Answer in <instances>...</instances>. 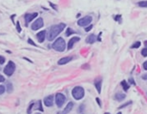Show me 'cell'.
Instances as JSON below:
<instances>
[{
  "instance_id": "6da1fadb",
  "label": "cell",
  "mask_w": 147,
  "mask_h": 114,
  "mask_svg": "<svg viewBox=\"0 0 147 114\" xmlns=\"http://www.w3.org/2000/svg\"><path fill=\"white\" fill-rule=\"evenodd\" d=\"M66 27V24L65 23H59V24H57L52 26L51 28H50L49 32H48L47 34V40L49 41H52L56 38L57 36L59 35L64 29Z\"/></svg>"
},
{
  "instance_id": "7a4b0ae2",
  "label": "cell",
  "mask_w": 147,
  "mask_h": 114,
  "mask_svg": "<svg viewBox=\"0 0 147 114\" xmlns=\"http://www.w3.org/2000/svg\"><path fill=\"white\" fill-rule=\"evenodd\" d=\"M52 47L55 51H59V52H62V51H65L66 49V41L63 38L59 37L57 40H55V41L52 43Z\"/></svg>"
},
{
  "instance_id": "3957f363",
  "label": "cell",
  "mask_w": 147,
  "mask_h": 114,
  "mask_svg": "<svg viewBox=\"0 0 147 114\" xmlns=\"http://www.w3.org/2000/svg\"><path fill=\"white\" fill-rule=\"evenodd\" d=\"M71 94H72L73 98L77 100H79L81 99L84 98V87H80V86H77L71 91Z\"/></svg>"
},
{
  "instance_id": "277c9868",
  "label": "cell",
  "mask_w": 147,
  "mask_h": 114,
  "mask_svg": "<svg viewBox=\"0 0 147 114\" xmlns=\"http://www.w3.org/2000/svg\"><path fill=\"white\" fill-rule=\"evenodd\" d=\"M15 69H16V64H15V63L12 62V61H9L7 65L5 67V69H4V72H5V74L6 76H11L14 72H15Z\"/></svg>"
},
{
  "instance_id": "5b68a950",
  "label": "cell",
  "mask_w": 147,
  "mask_h": 114,
  "mask_svg": "<svg viewBox=\"0 0 147 114\" xmlns=\"http://www.w3.org/2000/svg\"><path fill=\"white\" fill-rule=\"evenodd\" d=\"M66 100V97L63 94H61V93H58L55 95V103H56L57 106L59 108L62 107V105L65 104Z\"/></svg>"
},
{
  "instance_id": "8992f818",
  "label": "cell",
  "mask_w": 147,
  "mask_h": 114,
  "mask_svg": "<svg viewBox=\"0 0 147 114\" xmlns=\"http://www.w3.org/2000/svg\"><path fill=\"white\" fill-rule=\"evenodd\" d=\"M92 22V17L90 16H86L77 21V25L80 27H86Z\"/></svg>"
},
{
  "instance_id": "52a82bcc",
  "label": "cell",
  "mask_w": 147,
  "mask_h": 114,
  "mask_svg": "<svg viewBox=\"0 0 147 114\" xmlns=\"http://www.w3.org/2000/svg\"><path fill=\"white\" fill-rule=\"evenodd\" d=\"M43 25H44L43 19L42 18H38V19L34 21V23L32 24L31 28H32V30H34V31H35V30H38V29H40L41 27H42Z\"/></svg>"
},
{
  "instance_id": "ba28073f",
  "label": "cell",
  "mask_w": 147,
  "mask_h": 114,
  "mask_svg": "<svg viewBox=\"0 0 147 114\" xmlns=\"http://www.w3.org/2000/svg\"><path fill=\"white\" fill-rule=\"evenodd\" d=\"M38 16V13L36 12H34V13H27L25 14L24 16V19H25V22H26V25H28V23L33 21L35 17Z\"/></svg>"
},
{
  "instance_id": "9c48e42d",
  "label": "cell",
  "mask_w": 147,
  "mask_h": 114,
  "mask_svg": "<svg viewBox=\"0 0 147 114\" xmlns=\"http://www.w3.org/2000/svg\"><path fill=\"white\" fill-rule=\"evenodd\" d=\"M53 100H54V97L53 95H49V96H47L44 98V104H45L46 106L50 107L53 105Z\"/></svg>"
},
{
  "instance_id": "30bf717a",
  "label": "cell",
  "mask_w": 147,
  "mask_h": 114,
  "mask_svg": "<svg viewBox=\"0 0 147 114\" xmlns=\"http://www.w3.org/2000/svg\"><path fill=\"white\" fill-rule=\"evenodd\" d=\"M80 40V38L79 37H77V36H75V37H73V38H71L70 40H69V42H68V45H67V49L70 50L73 47V46H74V44L76 42H78Z\"/></svg>"
},
{
  "instance_id": "8fae6325",
  "label": "cell",
  "mask_w": 147,
  "mask_h": 114,
  "mask_svg": "<svg viewBox=\"0 0 147 114\" xmlns=\"http://www.w3.org/2000/svg\"><path fill=\"white\" fill-rule=\"evenodd\" d=\"M46 34H47V32H46L45 30H43V31L39 32L38 34H36V38L40 43L44 42V40H45V39H46Z\"/></svg>"
},
{
  "instance_id": "7c38bea8",
  "label": "cell",
  "mask_w": 147,
  "mask_h": 114,
  "mask_svg": "<svg viewBox=\"0 0 147 114\" xmlns=\"http://www.w3.org/2000/svg\"><path fill=\"white\" fill-rule=\"evenodd\" d=\"M71 60H72V57H65V58H60V59L58 61V64H59V65L66 64L71 62Z\"/></svg>"
},
{
  "instance_id": "4fadbf2b",
  "label": "cell",
  "mask_w": 147,
  "mask_h": 114,
  "mask_svg": "<svg viewBox=\"0 0 147 114\" xmlns=\"http://www.w3.org/2000/svg\"><path fill=\"white\" fill-rule=\"evenodd\" d=\"M96 40V36L95 34H90V35L86 38V42L88 44H93Z\"/></svg>"
},
{
  "instance_id": "5bb4252c",
  "label": "cell",
  "mask_w": 147,
  "mask_h": 114,
  "mask_svg": "<svg viewBox=\"0 0 147 114\" xmlns=\"http://www.w3.org/2000/svg\"><path fill=\"white\" fill-rule=\"evenodd\" d=\"M73 105H74V104H73L72 102H69L66 105V108L64 109V111L63 112H65L66 114H67L68 112H70L71 110H72V108H73Z\"/></svg>"
},
{
  "instance_id": "9a60e30c",
  "label": "cell",
  "mask_w": 147,
  "mask_h": 114,
  "mask_svg": "<svg viewBox=\"0 0 147 114\" xmlns=\"http://www.w3.org/2000/svg\"><path fill=\"white\" fill-rule=\"evenodd\" d=\"M95 86L96 87V90H97L98 93H101V88H102V80L99 79V80H95Z\"/></svg>"
},
{
  "instance_id": "2e32d148",
  "label": "cell",
  "mask_w": 147,
  "mask_h": 114,
  "mask_svg": "<svg viewBox=\"0 0 147 114\" xmlns=\"http://www.w3.org/2000/svg\"><path fill=\"white\" fill-rule=\"evenodd\" d=\"M125 98H126V95L123 94H116L114 96V99L118 101H122Z\"/></svg>"
},
{
  "instance_id": "e0dca14e",
  "label": "cell",
  "mask_w": 147,
  "mask_h": 114,
  "mask_svg": "<svg viewBox=\"0 0 147 114\" xmlns=\"http://www.w3.org/2000/svg\"><path fill=\"white\" fill-rule=\"evenodd\" d=\"M120 85L122 86L123 87V89H124L125 92H127V90L129 89V85L127 84V82H126V81H122L121 82H120Z\"/></svg>"
},
{
  "instance_id": "ac0fdd59",
  "label": "cell",
  "mask_w": 147,
  "mask_h": 114,
  "mask_svg": "<svg viewBox=\"0 0 147 114\" xmlns=\"http://www.w3.org/2000/svg\"><path fill=\"white\" fill-rule=\"evenodd\" d=\"M140 46H141V42H140V41H136L133 45L131 46V48H132V49H137V48H138V47Z\"/></svg>"
},
{
  "instance_id": "d6986e66",
  "label": "cell",
  "mask_w": 147,
  "mask_h": 114,
  "mask_svg": "<svg viewBox=\"0 0 147 114\" xmlns=\"http://www.w3.org/2000/svg\"><path fill=\"white\" fill-rule=\"evenodd\" d=\"M138 6L142 8H147V1H141L138 4Z\"/></svg>"
},
{
  "instance_id": "ffe728a7",
  "label": "cell",
  "mask_w": 147,
  "mask_h": 114,
  "mask_svg": "<svg viewBox=\"0 0 147 114\" xmlns=\"http://www.w3.org/2000/svg\"><path fill=\"white\" fill-rule=\"evenodd\" d=\"M75 32L73 31L72 29L71 28V27H68L67 28V30H66V36H70L71 34H74Z\"/></svg>"
},
{
  "instance_id": "44dd1931",
  "label": "cell",
  "mask_w": 147,
  "mask_h": 114,
  "mask_svg": "<svg viewBox=\"0 0 147 114\" xmlns=\"http://www.w3.org/2000/svg\"><path fill=\"white\" fill-rule=\"evenodd\" d=\"M34 104H35V103H31V104L29 105V106H28V110H27V113L28 114H31L32 108L34 106Z\"/></svg>"
},
{
  "instance_id": "7402d4cb",
  "label": "cell",
  "mask_w": 147,
  "mask_h": 114,
  "mask_svg": "<svg viewBox=\"0 0 147 114\" xmlns=\"http://www.w3.org/2000/svg\"><path fill=\"white\" fill-rule=\"evenodd\" d=\"M12 89H13V87H12V84L10 82L7 83V90L9 93H11L12 92Z\"/></svg>"
},
{
  "instance_id": "603a6c76",
  "label": "cell",
  "mask_w": 147,
  "mask_h": 114,
  "mask_svg": "<svg viewBox=\"0 0 147 114\" xmlns=\"http://www.w3.org/2000/svg\"><path fill=\"white\" fill-rule=\"evenodd\" d=\"M141 54H142L144 57H147V47L144 48V49L141 51Z\"/></svg>"
},
{
  "instance_id": "cb8c5ba5",
  "label": "cell",
  "mask_w": 147,
  "mask_h": 114,
  "mask_svg": "<svg viewBox=\"0 0 147 114\" xmlns=\"http://www.w3.org/2000/svg\"><path fill=\"white\" fill-rule=\"evenodd\" d=\"M38 105H39V106L36 108V109L39 110V111H41V112H43V108H42V105H41V100L38 101Z\"/></svg>"
},
{
  "instance_id": "d4e9b609",
  "label": "cell",
  "mask_w": 147,
  "mask_h": 114,
  "mask_svg": "<svg viewBox=\"0 0 147 114\" xmlns=\"http://www.w3.org/2000/svg\"><path fill=\"white\" fill-rule=\"evenodd\" d=\"M5 92V86L0 85V94H3Z\"/></svg>"
},
{
  "instance_id": "484cf974",
  "label": "cell",
  "mask_w": 147,
  "mask_h": 114,
  "mask_svg": "<svg viewBox=\"0 0 147 114\" xmlns=\"http://www.w3.org/2000/svg\"><path fill=\"white\" fill-rule=\"evenodd\" d=\"M16 28H17V32H18V33H21L22 28H21V27H20V23H19V22L16 23Z\"/></svg>"
},
{
  "instance_id": "4316f807",
  "label": "cell",
  "mask_w": 147,
  "mask_h": 114,
  "mask_svg": "<svg viewBox=\"0 0 147 114\" xmlns=\"http://www.w3.org/2000/svg\"><path fill=\"white\" fill-rule=\"evenodd\" d=\"M28 43H29L30 45L34 46H36V44H35V43H34V42H33V40H32L30 38L28 39Z\"/></svg>"
},
{
  "instance_id": "83f0119b",
  "label": "cell",
  "mask_w": 147,
  "mask_h": 114,
  "mask_svg": "<svg viewBox=\"0 0 147 114\" xmlns=\"http://www.w3.org/2000/svg\"><path fill=\"white\" fill-rule=\"evenodd\" d=\"M5 62V58L3 56H0V64H3Z\"/></svg>"
},
{
  "instance_id": "f1b7e54d",
  "label": "cell",
  "mask_w": 147,
  "mask_h": 114,
  "mask_svg": "<svg viewBox=\"0 0 147 114\" xmlns=\"http://www.w3.org/2000/svg\"><path fill=\"white\" fill-rule=\"evenodd\" d=\"M84 105H81L79 107V113H82V112H84Z\"/></svg>"
},
{
  "instance_id": "f546056e",
  "label": "cell",
  "mask_w": 147,
  "mask_h": 114,
  "mask_svg": "<svg viewBox=\"0 0 147 114\" xmlns=\"http://www.w3.org/2000/svg\"><path fill=\"white\" fill-rule=\"evenodd\" d=\"M92 27H93L92 25H90V26H88V27H85V31H86V32L90 31L91 29H92Z\"/></svg>"
},
{
  "instance_id": "4dcf8cb0",
  "label": "cell",
  "mask_w": 147,
  "mask_h": 114,
  "mask_svg": "<svg viewBox=\"0 0 147 114\" xmlns=\"http://www.w3.org/2000/svg\"><path fill=\"white\" fill-rule=\"evenodd\" d=\"M131 103H132V101H129V102H127V104H125V105H121V106H120V108H119V109H121V108H123V107H125V106H127V105H130Z\"/></svg>"
},
{
  "instance_id": "1f68e13d",
  "label": "cell",
  "mask_w": 147,
  "mask_h": 114,
  "mask_svg": "<svg viewBox=\"0 0 147 114\" xmlns=\"http://www.w3.org/2000/svg\"><path fill=\"white\" fill-rule=\"evenodd\" d=\"M143 67H144V69H145V70H147V61H145V63L143 64Z\"/></svg>"
},
{
  "instance_id": "d6a6232c",
  "label": "cell",
  "mask_w": 147,
  "mask_h": 114,
  "mask_svg": "<svg viewBox=\"0 0 147 114\" xmlns=\"http://www.w3.org/2000/svg\"><path fill=\"white\" fill-rule=\"evenodd\" d=\"M5 77H4V76H2V75L0 74V82H5Z\"/></svg>"
},
{
  "instance_id": "836d02e7",
  "label": "cell",
  "mask_w": 147,
  "mask_h": 114,
  "mask_svg": "<svg viewBox=\"0 0 147 114\" xmlns=\"http://www.w3.org/2000/svg\"><path fill=\"white\" fill-rule=\"evenodd\" d=\"M142 78L144 79V80H147V74H145L142 76Z\"/></svg>"
},
{
  "instance_id": "e575fe53",
  "label": "cell",
  "mask_w": 147,
  "mask_h": 114,
  "mask_svg": "<svg viewBox=\"0 0 147 114\" xmlns=\"http://www.w3.org/2000/svg\"><path fill=\"white\" fill-rule=\"evenodd\" d=\"M50 5L52 7V9H57V8H56V5H52V3H50Z\"/></svg>"
},
{
  "instance_id": "d590c367",
  "label": "cell",
  "mask_w": 147,
  "mask_h": 114,
  "mask_svg": "<svg viewBox=\"0 0 147 114\" xmlns=\"http://www.w3.org/2000/svg\"><path fill=\"white\" fill-rule=\"evenodd\" d=\"M96 101L98 102V105H99L100 106H101V105H102V104H101V100H99V98H96Z\"/></svg>"
},
{
  "instance_id": "8d00e7d4",
  "label": "cell",
  "mask_w": 147,
  "mask_h": 114,
  "mask_svg": "<svg viewBox=\"0 0 147 114\" xmlns=\"http://www.w3.org/2000/svg\"><path fill=\"white\" fill-rule=\"evenodd\" d=\"M129 82H131V83H132V84H135V82H134V81L133 80V79H129Z\"/></svg>"
},
{
  "instance_id": "74e56055",
  "label": "cell",
  "mask_w": 147,
  "mask_h": 114,
  "mask_svg": "<svg viewBox=\"0 0 147 114\" xmlns=\"http://www.w3.org/2000/svg\"><path fill=\"white\" fill-rule=\"evenodd\" d=\"M57 114H66V113H65L64 112H59Z\"/></svg>"
},
{
  "instance_id": "f35d334b",
  "label": "cell",
  "mask_w": 147,
  "mask_h": 114,
  "mask_svg": "<svg viewBox=\"0 0 147 114\" xmlns=\"http://www.w3.org/2000/svg\"><path fill=\"white\" fill-rule=\"evenodd\" d=\"M104 114H110V113H109V112H105Z\"/></svg>"
},
{
  "instance_id": "ab89813d",
  "label": "cell",
  "mask_w": 147,
  "mask_h": 114,
  "mask_svg": "<svg viewBox=\"0 0 147 114\" xmlns=\"http://www.w3.org/2000/svg\"><path fill=\"white\" fill-rule=\"evenodd\" d=\"M118 114H121V112H119V113H118Z\"/></svg>"
},
{
  "instance_id": "60d3db41",
  "label": "cell",
  "mask_w": 147,
  "mask_h": 114,
  "mask_svg": "<svg viewBox=\"0 0 147 114\" xmlns=\"http://www.w3.org/2000/svg\"><path fill=\"white\" fill-rule=\"evenodd\" d=\"M36 114H41V113H36Z\"/></svg>"
}]
</instances>
